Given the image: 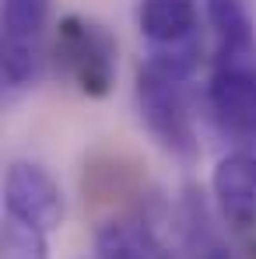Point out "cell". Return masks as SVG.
I'll use <instances>...</instances> for the list:
<instances>
[{"mask_svg": "<svg viewBox=\"0 0 256 259\" xmlns=\"http://www.w3.org/2000/svg\"><path fill=\"white\" fill-rule=\"evenodd\" d=\"M211 193L232 228H256V154L232 151L211 172Z\"/></svg>", "mask_w": 256, "mask_h": 259, "instance_id": "obj_7", "label": "cell"}, {"mask_svg": "<svg viewBox=\"0 0 256 259\" xmlns=\"http://www.w3.org/2000/svg\"><path fill=\"white\" fill-rule=\"evenodd\" d=\"M49 0H4V84L11 91L35 84L43 70Z\"/></svg>", "mask_w": 256, "mask_h": 259, "instance_id": "obj_5", "label": "cell"}, {"mask_svg": "<svg viewBox=\"0 0 256 259\" xmlns=\"http://www.w3.org/2000/svg\"><path fill=\"white\" fill-rule=\"evenodd\" d=\"M0 259H49L46 231L7 217L4 221V238H0Z\"/></svg>", "mask_w": 256, "mask_h": 259, "instance_id": "obj_11", "label": "cell"}, {"mask_svg": "<svg viewBox=\"0 0 256 259\" xmlns=\"http://www.w3.org/2000/svg\"><path fill=\"white\" fill-rule=\"evenodd\" d=\"M214 28V56H249L256 53V21L242 0H204Z\"/></svg>", "mask_w": 256, "mask_h": 259, "instance_id": "obj_9", "label": "cell"}, {"mask_svg": "<svg viewBox=\"0 0 256 259\" xmlns=\"http://www.w3.org/2000/svg\"><path fill=\"white\" fill-rule=\"evenodd\" d=\"M56 63L88 98H105L116 84V39L98 21L67 14L56 28Z\"/></svg>", "mask_w": 256, "mask_h": 259, "instance_id": "obj_3", "label": "cell"}, {"mask_svg": "<svg viewBox=\"0 0 256 259\" xmlns=\"http://www.w3.org/2000/svg\"><path fill=\"white\" fill-rule=\"evenodd\" d=\"M182 249H186V259H228V249L211 228L204 203L193 196L182 203Z\"/></svg>", "mask_w": 256, "mask_h": 259, "instance_id": "obj_10", "label": "cell"}, {"mask_svg": "<svg viewBox=\"0 0 256 259\" xmlns=\"http://www.w3.org/2000/svg\"><path fill=\"white\" fill-rule=\"evenodd\" d=\"M98 259H172L165 242L137 217H113L95 231Z\"/></svg>", "mask_w": 256, "mask_h": 259, "instance_id": "obj_8", "label": "cell"}, {"mask_svg": "<svg viewBox=\"0 0 256 259\" xmlns=\"http://www.w3.org/2000/svg\"><path fill=\"white\" fill-rule=\"evenodd\" d=\"M207 109L235 151L256 154V53L214 56L207 81Z\"/></svg>", "mask_w": 256, "mask_h": 259, "instance_id": "obj_2", "label": "cell"}, {"mask_svg": "<svg viewBox=\"0 0 256 259\" xmlns=\"http://www.w3.org/2000/svg\"><path fill=\"white\" fill-rule=\"evenodd\" d=\"M140 35L151 42V60L193 77L200 63V11L197 0H140Z\"/></svg>", "mask_w": 256, "mask_h": 259, "instance_id": "obj_4", "label": "cell"}, {"mask_svg": "<svg viewBox=\"0 0 256 259\" xmlns=\"http://www.w3.org/2000/svg\"><path fill=\"white\" fill-rule=\"evenodd\" d=\"M4 207L7 217L32 224L39 231H53L63 224L67 203H63V189L43 165L32 161H14L4 179Z\"/></svg>", "mask_w": 256, "mask_h": 259, "instance_id": "obj_6", "label": "cell"}, {"mask_svg": "<svg viewBox=\"0 0 256 259\" xmlns=\"http://www.w3.org/2000/svg\"><path fill=\"white\" fill-rule=\"evenodd\" d=\"M186 74L165 67L162 60H144L137 70V105L140 119L151 130V137L179 158L197 154V130L190 119V98H186Z\"/></svg>", "mask_w": 256, "mask_h": 259, "instance_id": "obj_1", "label": "cell"}]
</instances>
